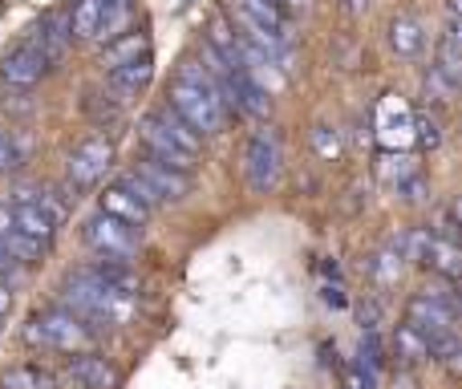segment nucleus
<instances>
[{
	"mask_svg": "<svg viewBox=\"0 0 462 389\" xmlns=\"http://www.w3.org/2000/svg\"><path fill=\"white\" fill-rule=\"evenodd\" d=\"M167 106L199 138L224 134L227 118H231L227 106L219 102V94H216V81H211V73L203 69L199 57H183V65H179V78L171 81V89H167Z\"/></svg>",
	"mask_w": 462,
	"mask_h": 389,
	"instance_id": "1",
	"label": "nucleus"
},
{
	"mask_svg": "<svg viewBox=\"0 0 462 389\" xmlns=\"http://www.w3.org/2000/svg\"><path fill=\"white\" fill-rule=\"evenodd\" d=\"M138 130H143L146 154H154L159 162L183 171V175H191V171H195V159L203 154V138L195 134V130L187 126V122L179 118L175 110H171V106H162V110H151Z\"/></svg>",
	"mask_w": 462,
	"mask_h": 389,
	"instance_id": "2",
	"label": "nucleus"
},
{
	"mask_svg": "<svg viewBox=\"0 0 462 389\" xmlns=\"http://www.w3.org/2000/svg\"><path fill=\"white\" fill-rule=\"evenodd\" d=\"M61 304H65V312H73L78 320H86V325H94V329H106V325H126L130 320V312H134V301L130 296H118V292H110V288H102L97 280H89V276H69L61 284Z\"/></svg>",
	"mask_w": 462,
	"mask_h": 389,
	"instance_id": "3",
	"label": "nucleus"
},
{
	"mask_svg": "<svg viewBox=\"0 0 462 389\" xmlns=\"http://www.w3.org/2000/svg\"><path fill=\"white\" fill-rule=\"evenodd\" d=\"M24 341L32 349H53V353H81L94 345V329L86 320H78L65 309H49V312H32L24 325Z\"/></svg>",
	"mask_w": 462,
	"mask_h": 389,
	"instance_id": "4",
	"label": "nucleus"
},
{
	"mask_svg": "<svg viewBox=\"0 0 462 389\" xmlns=\"http://www.w3.org/2000/svg\"><path fill=\"white\" fill-rule=\"evenodd\" d=\"M406 325H414L426 341L439 337V333L458 329L455 292H450V288H422V292H414L410 296V304H406Z\"/></svg>",
	"mask_w": 462,
	"mask_h": 389,
	"instance_id": "5",
	"label": "nucleus"
},
{
	"mask_svg": "<svg viewBox=\"0 0 462 389\" xmlns=\"http://www.w3.org/2000/svg\"><path fill=\"white\" fill-rule=\"evenodd\" d=\"M280 162H284V146H280L276 130L272 126L252 130L247 151H244V171H247V187L255 195H268L280 183Z\"/></svg>",
	"mask_w": 462,
	"mask_h": 389,
	"instance_id": "6",
	"label": "nucleus"
},
{
	"mask_svg": "<svg viewBox=\"0 0 462 389\" xmlns=\"http://www.w3.org/2000/svg\"><path fill=\"white\" fill-rule=\"evenodd\" d=\"M86 244L94 247L97 255H114V260H134L138 252V227L114 219V215L97 211L86 219Z\"/></svg>",
	"mask_w": 462,
	"mask_h": 389,
	"instance_id": "7",
	"label": "nucleus"
},
{
	"mask_svg": "<svg viewBox=\"0 0 462 389\" xmlns=\"http://www.w3.org/2000/svg\"><path fill=\"white\" fill-rule=\"evenodd\" d=\"M114 167V143L106 134H94L86 143H78L65 159V171H69V183L73 187H94L106 171Z\"/></svg>",
	"mask_w": 462,
	"mask_h": 389,
	"instance_id": "8",
	"label": "nucleus"
},
{
	"mask_svg": "<svg viewBox=\"0 0 462 389\" xmlns=\"http://www.w3.org/2000/svg\"><path fill=\"white\" fill-rule=\"evenodd\" d=\"M49 69H53V65L45 61V53H41L29 37H21L5 57H0V81L13 89H32Z\"/></svg>",
	"mask_w": 462,
	"mask_h": 389,
	"instance_id": "9",
	"label": "nucleus"
},
{
	"mask_svg": "<svg viewBox=\"0 0 462 389\" xmlns=\"http://www.w3.org/2000/svg\"><path fill=\"white\" fill-rule=\"evenodd\" d=\"M374 130H377V143L390 146V151L414 143V110L398 94H385L374 110Z\"/></svg>",
	"mask_w": 462,
	"mask_h": 389,
	"instance_id": "10",
	"label": "nucleus"
},
{
	"mask_svg": "<svg viewBox=\"0 0 462 389\" xmlns=\"http://www.w3.org/2000/svg\"><path fill=\"white\" fill-rule=\"evenodd\" d=\"M134 175L143 179L146 187H151L159 203H179V199L191 191V175H183V171H175V167H167V162H159L154 154H143V159L134 162Z\"/></svg>",
	"mask_w": 462,
	"mask_h": 389,
	"instance_id": "11",
	"label": "nucleus"
},
{
	"mask_svg": "<svg viewBox=\"0 0 462 389\" xmlns=\"http://www.w3.org/2000/svg\"><path fill=\"white\" fill-rule=\"evenodd\" d=\"M151 78H154V57L151 53H143V57H134V61H122V65H114V69H106V86H110V94L118 97H138L146 86H151Z\"/></svg>",
	"mask_w": 462,
	"mask_h": 389,
	"instance_id": "12",
	"label": "nucleus"
},
{
	"mask_svg": "<svg viewBox=\"0 0 462 389\" xmlns=\"http://www.w3.org/2000/svg\"><path fill=\"white\" fill-rule=\"evenodd\" d=\"M69 382L78 389H114L118 385V369H114L102 353L81 349L78 357L69 361Z\"/></svg>",
	"mask_w": 462,
	"mask_h": 389,
	"instance_id": "13",
	"label": "nucleus"
},
{
	"mask_svg": "<svg viewBox=\"0 0 462 389\" xmlns=\"http://www.w3.org/2000/svg\"><path fill=\"white\" fill-rule=\"evenodd\" d=\"M81 276L97 280L102 288H110V292H118V296H130V301L138 296V276H134V268H130V260L102 255V260H94L89 268H81Z\"/></svg>",
	"mask_w": 462,
	"mask_h": 389,
	"instance_id": "14",
	"label": "nucleus"
},
{
	"mask_svg": "<svg viewBox=\"0 0 462 389\" xmlns=\"http://www.w3.org/2000/svg\"><path fill=\"white\" fill-rule=\"evenodd\" d=\"M24 37L32 41V45L41 49V53H45V61L53 65V61H61V53H65V45H69V21H65V16H57V13H49V16H41L37 24H32L29 32H24Z\"/></svg>",
	"mask_w": 462,
	"mask_h": 389,
	"instance_id": "15",
	"label": "nucleus"
},
{
	"mask_svg": "<svg viewBox=\"0 0 462 389\" xmlns=\"http://www.w3.org/2000/svg\"><path fill=\"white\" fill-rule=\"evenodd\" d=\"M102 211L114 215V219H122V223H130V227H138V231H143L146 223H151V215H154L143 199L130 195L122 183H114V187H106L102 191Z\"/></svg>",
	"mask_w": 462,
	"mask_h": 389,
	"instance_id": "16",
	"label": "nucleus"
},
{
	"mask_svg": "<svg viewBox=\"0 0 462 389\" xmlns=\"http://www.w3.org/2000/svg\"><path fill=\"white\" fill-rule=\"evenodd\" d=\"M390 49L402 57V61H414V57H422V49H426V29H422V21L418 16H410V13H398L390 21Z\"/></svg>",
	"mask_w": 462,
	"mask_h": 389,
	"instance_id": "17",
	"label": "nucleus"
},
{
	"mask_svg": "<svg viewBox=\"0 0 462 389\" xmlns=\"http://www.w3.org/2000/svg\"><path fill=\"white\" fill-rule=\"evenodd\" d=\"M143 53H151V32L146 29H126V32H118V37H110L102 45V65L106 69H114V65L134 61V57H143Z\"/></svg>",
	"mask_w": 462,
	"mask_h": 389,
	"instance_id": "18",
	"label": "nucleus"
},
{
	"mask_svg": "<svg viewBox=\"0 0 462 389\" xmlns=\"http://www.w3.org/2000/svg\"><path fill=\"white\" fill-rule=\"evenodd\" d=\"M393 361H398V369H418L422 361H430V345H426V337L418 333L414 325H406V320L393 329Z\"/></svg>",
	"mask_w": 462,
	"mask_h": 389,
	"instance_id": "19",
	"label": "nucleus"
},
{
	"mask_svg": "<svg viewBox=\"0 0 462 389\" xmlns=\"http://www.w3.org/2000/svg\"><path fill=\"white\" fill-rule=\"evenodd\" d=\"M13 219H16V231H21V236L37 239V244H45V247H49V239L57 236V219H53V215H49L41 203H21V207H13Z\"/></svg>",
	"mask_w": 462,
	"mask_h": 389,
	"instance_id": "20",
	"label": "nucleus"
},
{
	"mask_svg": "<svg viewBox=\"0 0 462 389\" xmlns=\"http://www.w3.org/2000/svg\"><path fill=\"white\" fill-rule=\"evenodd\" d=\"M422 264H426L430 272H439L447 284H455V280L462 276V255H458V244H455V239L434 236L430 247H426V255H422Z\"/></svg>",
	"mask_w": 462,
	"mask_h": 389,
	"instance_id": "21",
	"label": "nucleus"
},
{
	"mask_svg": "<svg viewBox=\"0 0 462 389\" xmlns=\"http://www.w3.org/2000/svg\"><path fill=\"white\" fill-rule=\"evenodd\" d=\"M402 236L398 239H390V244L382 247V252L369 260V280H374L377 288H390V284H398V276H402Z\"/></svg>",
	"mask_w": 462,
	"mask_h": 389,
	"instance_id": "22",
	"label": "nucleus"
},
{
	"mask_svg": "<svg viewBox=\"0 0 462 389\" xmlns=\"http://www.w3.org/2000/svg\"><path fill=\"white\" fill-rule=\"evenodd\" d=\"M106 5H110V0H73L69 37H73V41H89V37H97V24H102Z\"/></svg>",
	"mask_w": 462,
	"mask_h": 389,
	"instance_id": "23",
	"label": "nucleus"
},
{
	"mask_svg": "<svg viewBox=\"0 0 462 389\" xmlns=\"http://www.w3.org/2000/svg\"><path fill=\"white\" fill-rule=\"evenodd\" d=\"M434 69L442 73V78L450 81V86H458V73H462V49H458V21L447 24V32H442V45H439V65Z\"/></svg>",
	"mask_w": 462,
	"mask_h": 389,
	"instance_id": "24",
	"label": "nucleus"
},
{
	"mask_svg": "<svg viewBox=\"0 0 462 389\" xmlns=\"http://www.w3.org/2000/svg\"><path fill=\"white\" fill-rule=\"evenodd\" d=\"M0 389H57V382L41 366H13L0 374Z\"/></svg>",
	"mask_w": 462,
	"mask_h": 389,
	"instance_id": "25",
	"label": "nucleus"
},
{
	"mask_svg": "<svg viewBox=\"0 0 462 389\" xmlns=\"http://www.w3.org/2000/svg\"><path fill=\"white\" fill-rule=\"evenodd\" d=\"M309 143H312V154H317L320 162H337L345 154V138L333 122H317L312 134H309Z\"/></svg>",
	"mask_w": 462,
	"mask_h": 389,
	"instance_id": "26",
	"label": "nucleus"
},
{
	"mask_svg": "<svg viewBox=\"0 0 462 389\" xmlns=\"http://www.w3.org/2000/svg\"><path fill=\"white\" fill-rule=\"evenodd\" d=\"M134 5L130 0H110L106 5V13H102V24H97V37H102V45L110 37H118V32H126V29H134Z\"/></svg>",
	"mask_w": 462,
	"mask_h": 389,
	"instance_id": "27",
	"label": "nucleus"
},
{
	"mask_svg": "<svg viewBox=\"0 0 462 389\" xmlns=\"http://www.w3.org/2000/svg\"><path fill=\"white\" fill-rule=\"evenodd\" d=\"M24 159H29V138H24L21 130H5V126H0V175L16 171Z\"/></svg>",
	"mask_w": 462,
	"mask_h": 389,
	"instance_id": "28",
	"label": "nucleus"
},
{
	"mask_svg": "<svg viewBox=\"0 0 462 389\" xmlns=\"http://www.w3.org/2000/svg\"><path fill=\"white\" fill-rule=\"evenodd\" d=\"M414 143L426 146V151H434V146L442 143V118L434 110H418L414 114Z\"/></svg>",
	"mask_w": 462,
	"mask_h": 389,
	"instance_id": "29",
	"label": "nucleus"
},
{
	"mask_svg": "<svg viewBox=\"0 0 462 389\" xmlns=\"http://www.w3.org/2000/svg\"><path fill=\"white\" fill-rule=\"evenodd\" d=\"M414 171H418V162L410 159V154H385V159H382V175L390 179L393 187H398L402 179H410Z\"/></svg>",
	"mask_w": 462,
	"mask_h": 389,
	"instance_id": "30",
	"label": "nucleus"
},
{
	"mask_svg": "<svg viewBox=\"0 0 462 389\" xmlns=\"http://www.w3.org/2000/svg\"><path fill=\"white\" fill-rule=\"evenodd\" d=\"M455 89H458V86H450V81L442 78V73L434 69V65L426 69V102L442 106V102H450V94H455Z\"/></svg>",
	"mask_w": 462,
	"mask_h": 389,
	"instance_id": "31",
	"label": "nucleus"
},
{
	"mask_svg": "<svg viewBox=\"0 0 462 389\" xmlns=\"http://www.w3.org/2000/svg\"><path fill=\"white\" fill-rule=\"evenodd\" d=\"M398 195L406 199V203H426V199H430V183H426L422 171H414L410 179H402L398 183Z\"/></svg>",
	"mask_w": 462,
	"mask_h": 389,
	"instance_id": "32",
	"label": "nucleus"
},
{
	"mask_svg": "<svg viewBox=\"0 0 462 389\" xmlns=\"http://www.w3.org/2000/svg\"><path fill=\"white\" fill-rule=\"evenodd\" d=\"M118 183H122V187H126V191H130V195H138V199H143V203H146V207H151V211H154V207H159V199H154V191H151V187H146V183H143V179H138V175H134V171H130V175H122V179H118Z\"/></svg>",
	"mask_w": 462,
	"mask_h": 389,
	"instance_id": "33",
	"label": "nucleus"
},
{
	"mask_svg": "<svg viewBox=\"0 0 462 389\" xmlns=\"http://www.w3.org/2000/svg\"><path fill=\"white\" fill-rule=\"evenodd\" d=\"M345 389H377V377L361 366H345Z\"/></svg>",
	"mask_w": 462,
	"mask_h": 389,
	"instance_id": "34",
	"label": "nucleus"
},
{
	"mask_svg": "<svg viewBox=\"0 0 462 389\" xmlns=\"http://www.w3.org/2000/svg\"><path fill=\"white\" fill-rule=\"evenodd\" d=\"M8 309H13V288H8L5 280H0V317H5Z\"/></svg>",
	"mask_w": 462,
	"mask_h": 389,
	"instance_id": "35",
	"label": "nucleus"
},
{
	"mask_svg": "<svg viewBox=\"0 0 462 389\" xmlns=\"http://www.w3.org/2000/svg\"><path fill=\"white\" fill-rule=\"evenodd\" d=\"M365 8H369V0H345V13H349V16L365 13Z\"/></svg>",
	"mask_w": 462,
	"mask_h": 389,
	"instance_id": "36",
	"label": "nucleus"
},
{
	"mask_svg": "<svg viewBox=\"0 0 462 389\" xmlns=\"http://www.w3.org/2000/svg\"><path fill=\"white\" fill-rule=\"evenodd\" d=\"M13 268H16V260L5 252V247H0V276H8V272H13Z\"/></svg>",
	"mask_w": 462,
	"mask_h": 389,
	"instance_id": "37",
	"label": "nucleus"
}]
</instances>
